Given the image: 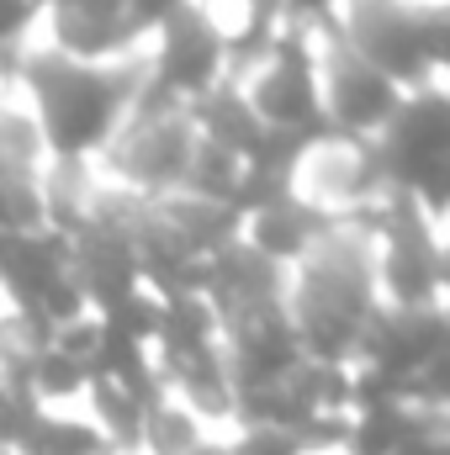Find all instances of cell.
<instances>
[{
	"label": "cell",
	"instance_id": "obj_1",
	"mask_svg": "<svg viewBox=\"0 0 450 455\" xmlns=\"http://www.w3.org/2000/svg\"><path fill=\"white\" fill-rule=\"evenodd\" d=\"M16 101L27 107L48 164H96L133 96L143 91V53L117 64H80L48 43H27L11 64Z\"/></svg>",
	"mask_w": 450,
	"mask_h": 455
},
{
	"label": "cell",
	"instance_id": "obj_2",
	"mask_svg": "<svg viewBox=\"0 0 450 455\" xmlns=\"http://www.w3.org/2000/svg\"><path fill=\"white\" fill-rule=\"evenodd\" d=\"M371 212L339 218L292 270H286V318L308 360L350 365L366 323L376 318V270H371Z\"/></svg>",
	"mask_w": 450,
	"mask_h": 455
},
{
	"label": "cell",
	"instance_id": "obj_3",
	"mask_svg": "<svg viewBox=\"0 0 450 455\" xmlns=\"http://www.w3.org/2000/svg\"><path fill=\"white\" fill-rule=\"evenodd\" d=\"M334 32L403 96L440 85L450 59L446 0H339Z\"/></svg>",
	"mask_w": 450,
	"mask_h": 455
},
{
	"label": "cell",
	"instance_id": "obj_4",
	"mask_svg": "<svg viewBox=\"0 0 450 455\" xmlns=\"http://www.w3.org/2000/svg\"><path fill=\"white\" fill-rule=\"evenodd\" d=\"M371 170L382 180V196L419 202L424 218L446 223V186H450V101L446 85L408 91L398 112L376 138H366Z\"/></svg>",
	"mask_w": 450,
	"mask_h": 455
},
{
	"label": "cell",
	"instance_id": "obj_5",
	"mask_svg": "<svg viewBox=\"0 0 450 455\" xmlns=\"http://www.w3.org/2000/svg\"><path fill=\"white\" fill-rule=\"evenodd\" d=\"M197 143L202 138H197L186 107H170V101L138 91L122 127L112 132V143L96 154L101 186H112L122 196H138V202L175 196L191 159H197Z\"/></svg>",
	"mask_w": 450,
	"mask_h": 455
},
{
	"label": "cell",
	"instance_id": "obj_6",
	"mask_svg": "<svg viewBox=\"0 0 450 455\" xmlns=\"http://www.w3.org/2000/svg\"><path fill=\"white\" fill-rule=\"evenodd\" d=\"M371 270L382 307H446V238L440 223L408 196H382L371 207Z\"/></svg>",
	"mask_w": 450,
	"mask_h": 455
},
{
	"label": "cell",
	"instance_id": "obj_7",
	"mask_svg": "<svg viewBox=\"0 0 450 455\" xmlns=\"http://www.w3.org/2000/svg\"><path fill=\"white\" fill-rule=\"evenodd\" d=\"M270 132H329L324 127V101H318V59H313V32L281 27L270 53L233 80Z\"/></svg>",
	"mask_w": 450,
	"mask_h": 455
},
{
	"label": "cell",
	"instance_id": "obj_8",
	"mask_svg": "<svg viewBox=\"0 0 450 455\" xmlns=\"http://www.w3.org/2000/svg\"><path fill=\"white\" fill-rule=\"evenodd\" d=\"M223 80H228L223 43L191 0L149 32V43H143V91L149 96H159L170 107H191Z\"/></svg>",
	"mask_w": 450,
	"mask_h": 455
},
{
	"label": "cell",
	"instance_id": "obj_9",
	"mask_svg": "<svg viewBox=\"0 0 450 455\" xmlns=\"http://www.w3.org/2000/svg\"><path fill=\"white\" fill-rule=\"evenodd\" d=\"M313 59H318L324 127H329L334 138H355V143L376 138V132L387 127V116L398 112L403 91H398L382 69H371V64L339 37L334 27L313 32Z\"/></svg>",
	"mask_w": 450,
	"mask_h": 455
},
{
	"label": "cell",
	"instance_id": "obj_10",
	"mask_svg": "<svg viewBox=\"0 0 450 455\" xmlns=\"http://www.w3.org/2000/svg\"><path fill=\"white\" fill-rule=\"evenodd\" d=\"M292 196H302L308 207H318L324 218H360L382 202V180L371 170V148L355 138H318L297 170H292Z\"/></svg>",
	"mask_w": 450,
	"mask_h": 455
},
{
	"label": "cell",
	"instance_id": "obj_11",
	"mask_svg": "<svg viewBox=\"0 0 450 455\" xmlns=\"http://www.w3.org/2000/svg\"><path fill=\"white\" fill-rule=\"evenodd\" d=\"M48 48L80 64H117L143 53L149 32L133 11V0H48Z\"/></svg>",
	"mask_w": 450,
	"mask_h": 455
},
{
	"label": "cell",
	"instance_id": "obj_12",
	"mask_svg": "<svg viewBox=\"0 0 450 455\" xmlns=\"http://www.w3.org/2000/svg\"><path fill=\"white\" fill-rule=\"evenodd\" d=\"M202 302H207V313L218 318V334H223L233 323H249L260 313L286 307V270L270 265L244 238H233L202 265Z\"/></svg>",
	"mask_w": 450,
	"mask_h": 455
},
{
	"label": "cell",
	"instance_id": "obj_13",
	"mask_svg": "<svg viewBox=\"0 0 450 455\" xmlns=\"http://www.w3.org/2000/svg\"><path fill=\"white\" fill-rule=\"evenodd\" d=\"M218 339H223V365H228V387H233V397H244V392H265V387L286 381V376L308 360L302 344H297V334H292L286 307L260 313V318H249V323H233V329H223Z\"/></svg>",
	"mask_w": 450,
	"mask_h": 455
},
{
	"label": "cell",
	"instance_id": "obj_14",
	"mask_svg": "<svg viewBox=\"0 0 450 455\" xmlns=\"http://www.w3.org/2000/svg\"><path fill=\"white\" fill-rule=\"evenodd\" d=\"M191 5L223 43L228 80H244L281 37V0H191Z\"/></svg>",
	"mask_w": 450,
	"mask_h": 455
},
{
	"label": "cell",
	"instance_id": "obj_15",
	"mask_svg": "<svg viewBox=\"0 0 450 455\" xmlns=\"http://www.w3.org/2000/svg\"><path fill=\"white\" fill-rule=\"evenodd\" d=\"M334 228V218H324L318 207H308L302 196H276V202H265L260 212H249L244 228H238V238L249 243V249H260L270 265H281V270H292L324 233Z\"/></svg>",
	"mask_w": 450,
	"mask_h": 455
},
{
	"label": "cell",
	"instance_id": "obj_16",
	"mask_svg": "<svg viewBox=\"0 0 450 455\" xmlns=\"http://www.w3.org/2000/svg\"><path fill=\"white\" fill-rule=\"evenodd\" d=\"M186 116H191V127H197L202 143H213V148L233 154L238 164H249V159L265 148V138H270V127L249 112V101H244V91H238L233 80L213 85L202 101H191Z\"/></svg>",
	"mask_w": 450,
	"mask_h": 455
},
{
	"label": "cell",
	"instance_id": "obj_17",
	"mask_svg": "<svg viewBox=\"0 0 450 455\" xmlns=\"http://www.w3.org/2000/svg\"><path fill=\"white\" fill-rule=\"evenodd\" d=\"M11 455H112V445L101 440V429L69 408H37L32 424L21 429V440L11 445Z\"/></svg>",
	"mask_w": 450,
	"mask_h": 455
},
{
	"label": "cell",
	"instance_id": "obj_18",
	"mask_svg": "<svg viewBox=\"0 0 450 455\" xmlns=\"http://www.w3.org/2000/svg\"><path fill=\"white\" fill-rule=\"evenodd\" d=\"M154 212L170 223V233L197 254V259H213L223 243L238 238V218L228 212V207H213V202H197V196H159L154 202Z\"/></svg>",
	"mask_w": 450,
	"mask_h": 455
},
{
	"label": "cell",
	"instance_id": "obj_19",
	"mask_svg": "<svg viewBox=\"0 0 450 455\" xmlns=\"http://www.w3.org/2000/svg\"><path fill=\"white\" fill-rule=\"evenodd\" d=\"M37 228H48L43 164H21L0 154V233H37Z\"/></svg>",
	"mask_w": 450,
	"mask_h": 455
},
{
	"label": "cell",
	"instance_id": "obj_20",
	"mask_svg": "<svg viewBox=\"0 0 450 455\" xmlns=\"http://www.w3.org/2000/svg\"><path fill=\"white\" fill-rule=\"evenodd\" d=\"M213 429H202L181 403H170V397H159L154 408H149V419H143V440H138V455H186L197 451L202 440H207Z\"/></svg>",
	"mask_w": 450,
	"mask_h": 455
},
{
	"label": "cell",
	"instance_id": "obj_21",
	"mask_svg": "<svg viewBox=\"0 0 450 455\" xmlns=\"http://www.w3.org/2000/svg\"><path fill=\"white\" fill-rule=\"evenodd\" d=\"M37 16H43L37 0H0V75H5V80H11V64H16V53L27 48Z\"/></svg>",
	"mask_w": 450,
	"mask_h": 455
},
{
	"label": "cell",
	"instance_id": "obj_22",
	"mask_svg": "<svg viewBox=\"0 0 450 455\" xmlns=\"http://www.w3.org/2000/svg\"><path fill=\"white\" fill-rule=\"evenodd\" d=\"M228 455H308L297 440L276 435V429H233L228 435Z\"/></svg>",
	"mask_w": 450,
	"mask_h": 455
},
{
	"label": "cell",
	"instance_id": "obj_23",
	"mask_svg": "<svg viewBox=\"0 0 450 455\" xmlns=\"http://www.w3.org/2000/svg\"><path fill=\"white\" fill-rule=\"evenodd\" d=\"M339 0H281V27H297V32H324L334 27Z\"/></svg>",
	"mask_w": 450,
	"mask_h": 455
},
{
	"label": "cell",
	"instance_id": "obj_24",
	"mask_svg": "<svg viewBox=\"0 0 450 455\" xmlns=\"http://www.w3.org/2000/svg\"><path fill=\"white\" fill-rule=\"evenodd\" d=\"M398 455H450V419H430L424 429H414Z\"/></svg>",
	"mask_w": 450,
	"mask_h": 455
},
{
	"label": "cell",
	"instance_id": "obj_25",
	"mask_svg": "<svg viewBox=\"0 0 450 455\" xmlns=\"http://www.w3.org/2000/svg\"><path fill=\"white\" fill-rule=\"evenodd\" d=\"M43 5H48V0H37V11H43Z\"/></svg>",
	"mask_w": 450,
	"mask_h": 455
},
{
	"label": "cell",
	"instance_id": "obj_26",
	"mask_svg": "<svg viewBox=\"0 0 450 455\" xmlns=\"http://www.w3.org/2000/svg\"><path fill=\"white\" fill-rule=\"evenodd\" d=\"M334 455H339V451H334Z\"/></svg>",
	"mask_w": 450,
	"mask_h": 455
}]
</instances>
